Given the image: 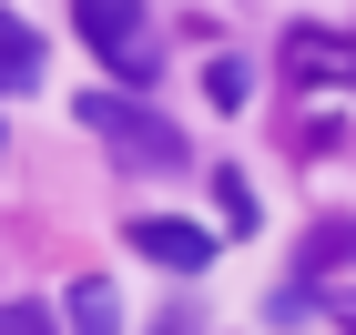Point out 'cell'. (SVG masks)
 <instances>
[{"instance_id": "cell-1", "label": "cell", "mask_w": 356, "mask_h": 335, "mask_svg": "<svg viewBox=\"0 0 356 335\" xmlns=\"http://www.w3.org/2000/svg\"><path fill=\"white\" fill-rule=\"evenodd\" d=\"M82 132L122 142V163H153V173L184 163V132H173V122H153L143 102H122V92H82Z\"/></svg>"}, {"instance_id": "cell-2", "label": "cell", "mask_w": 356, "mask_h": 335, "mask_svg": "<svg viewBox=\"0 0 356 335\" xmlns=\"http://www.w3.org/2000/svg\"><path fill=\"white\" fill-rule=\"evenodd\" d=\"M72 21H82L92 51H112V71H122V92L153 82V41H143V0H72Z\"/></svg>"}, {"instance_id": "cell-3", "label": "cell", "mask_w": 356, "mask_h": 335, "mask_svg": "<svg viewBox=\"0 0 356 335\" xmlns=\"http://www.w3.org/2000/svg\"><path fill=\"white\" fill-rule=\"evenodd\" d=\"M133 244L153 254V264H173V275H204L224 234H204V223H184V214H143V223H133Z\"/></svg>"}, {"instance_id": "cell-4", "label": "cell", "mask_w": 356, "mask_h": 335, "mask_svg": "<svg viewBox=\"0 0 356 335\" xmlns=\"http://www.w3.org/2000/svg\"><path fill=\"white\" fill-rule=\"evenodd\" d=\"M285 71H296V82H346L356 92V41H336V31H285Z\"/></svg>"}, {"instance_id": "cell-5", "label": "cell", "mask_w": 356, "mask_h": 335, "mask_svg": "<svg viewBox=\"0 0 356 335\" xmlns=\"http://www.w3.org/2000/svg\"><path fill=\"white\" fill-rule=\"evenodd\" d=\"M61 325H72V335H122L133 315H122V295H112V275H82L72 295H61Z\"/></svg>"}, {"instance_id": "cell-6", "label": "cell", "mask_w": 356, "mask_h": 335, "mask_svg": "<svg viewBox=\"0 0 356 335\" xmlns=\"http://www.w3.org/2000/svg\"><path fill=\"white\" fill-rule=\"evenodd\" d=\"M0 92H41V31L21 10H0Z\"/></svg>"}, {"instance_id": "cell-7", "label": "cell", "mask_w": 356, "mask_h": 335, "mask_svg": "<svg viewBox=\"0 0 356 335\" xmlns=\"http://www.w3.org/2000/svg\"><path fill=\"white\" fill-rule=\"evenodd\" d=\"M336 264H356V223H316V244H305V264H296V275H305V284H326Z\"/></svg>"}, {"instance_id": "cell-8", "label": "cell", "mask_w": 356, "mask_h": 335, "mask_svg": "<svg viewBox=\"0 0 356 335\" xmlns=\"http://www.w3.org/2000/svg\"><path fill=\"white\" fill-rule=\"evenodd\" d=\"M204 102H214V112H245L254 102V61H214V71H204Z\"/></svg>"}, {"instance_id": "cell-9", "label": "cell", "mask_w": 356, "mask_h": 335, "mask_svg": "<svg viewBox=\"0 0 356 335\" xmlns=\"http://www.w3.org/2000/svg\"><path fill=\"white\" fill-rule=\"evenodd\" d=\"M0 335H72V325H61V305H41V295H10V305H0Z\"/></svg>"}, {"instance_id": "cell-10", "label": "cell", "mask_w": 356, "mask_h": 335, "mask_svg": "<svg viewBox=\"0 0 356 335\" xmlns=\"http://www.w3.org/2000/svg\"><path fill=\"white\" fill-rule=\"evenodd\" d=\"M214 214H224V234H254V183L245 173H214Z\"/></svg>"}, {"instance_id": "cell-11", "label": "cell", "mask_w": 356, "mask_h": 335, "mask_svg": "<svg viewBox=\"0 0 356 335\" xmlns=\"http://www.w3.org/2000/svg\"><path fill=\"white\" fill-rule=\"evenodd\" d=\"M265 315H275V325H305V315H316V284H305V275H296V284H285V295H275V305H265Z\"/></svg>"}, {"instance_id": "cell-12", "label": "cell", "mask_w": 356, "mask_h": 335, "mask_svg": "<svg viewBox=\"0 0 356 335\" xmlns=\"http://www.w3.org/2000/svg\"><path fill=\"white\" fill-rule=\"evenodd\" d=\"M336 325H346V335H356V305H336Z\"/></svg>"}, {"instance_id": "cell-13", "label": "cell", "mask_w": 356, "mask_h": 335, "mask_svg": "<svg viewBox=\"0 0 356 335\" xmlns=\"http://www.w3.org/2000/svg\"><path fill=\"white\" fill-rule=\"evenodd\" d=\"M0 153H10V122H0Z\"/></svg>"}, {"instance_id": "cell-14", "label": "cell", "mask_w": 356, "mask_h": 335, "mask_svg": "<svg viewBox=\"0 0 356 335\" xmlns=\"http://www.w3.org/2000/svg\"><path fill=\"white\" fill-rule=\"evenodd\" d=\"M163 335H173V325H163Z\"/></svg>"}]
</instances>
